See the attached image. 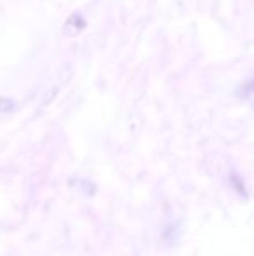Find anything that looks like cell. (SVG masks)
<instances>
[{"label": "cell", "mask_w": 254, "mask_h": 256, "mask_svg": "<svg viewBox=\"0 0 254 256\" xmlns=\"http://www.w3.org/2000/svg\"><path fill=\"white\" fill-rule=\"evenodd\" d=\"M85 26H87V23H85L84 16L78 12H73L66 21H64L63 35H66V37H77V35H80L82 32L85 30Z\"/></svg>", "instance_id": "1"}, {"label": "cell", "mask_w": 254, "mask_h": 256, "mask_svg": "<svg viewBox=\"0 0 254 256\" xmlns=\"http://www.w3.org/2000/svg\"><path fill=\"white\" fill-rule=\"evenodd\" d=\"M253 92H254V78H251V80H248V82H244V84L239 88L237 94L241 96V98H249Z\"/></svg>", "instance_id": "2"}]
</instances>
